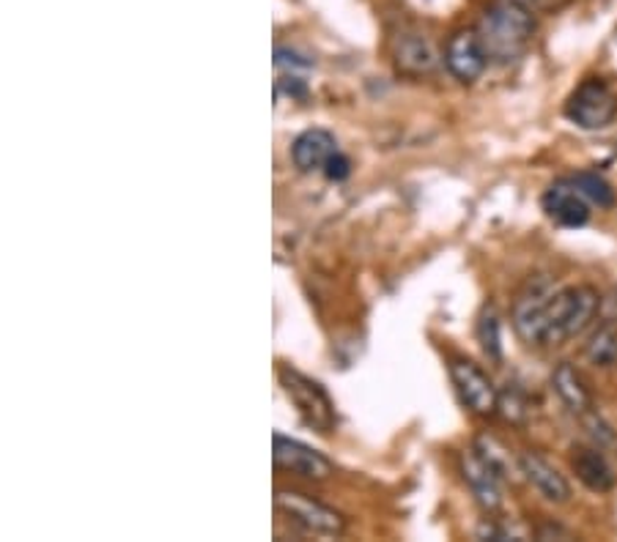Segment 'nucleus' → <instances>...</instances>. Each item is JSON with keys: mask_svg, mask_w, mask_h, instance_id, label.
I'll return each instance as SVG.
<instances>
[{"mask_svg": "<svg viewBox=\"0 0 617 542\" xmlns=\"http://www.w3.org/2000/svg\"><path fill=\"white\" fill-rule=\"evenodd\" d=\"M475 31H478L491 60L511 64L527 53L535 31H538V22H535L533 11L524 9L516 0H494L483 9Z\"/></svg>", "mask_w": 617, "mask_h": 542, "instance_id": "f257e3e1", "label": "nucleus"}, {"mask_svg": "<svg viewBox=\"0 0 617 542\" xmlns=\"http://www.w3.org/2000/svg\"><path fill=\"white\" fill-rule=\"evenodd\" d=\"M601 312V293L593 285H571V288H557L546 307L544 343L540 345H562L568 339L579 337Z\"/></svg>", "mask_w": 617, "mask_h": 542, "instance_id": "f03ea898", "label": "nucleus"}, {"mask_svg": "<svg viewBox=\"0 0 617 542\" xmlns=\"http://www.w3.org/2000/svg\"><path fill=\"white\" fill-rule=\"evenodd\" d=\"M281 376V387L286 392V397L292 400L294 408L299 411L302 422L308 427L319 433H332L338 425V416H335V405H332L330 394L324 392L319 381L308 378L305 372L294 370V367L283 365L277 370Z\"/></svg>", "mask_w": 617, "mask_h": 542, "instance_id": "7ed1b4c3", "label": "nucleus"}, {"mask_svg": "<svg viewBox=\"0 0 617 542\" xmlns=\"http://www.w3.org/2000/svg\"><path fill=\"white\" fill-rule=\"evenodd\" d=\"M275 509L281 518H286L288 523L297 526L305 534L341 537L346 531V520H343L341 512L299 491H283L281 487L275 493Z\"/></svg>", "mask_w": 617, "mask_h": 542, "instance_id": "20e7f679", "label": "nucleus"}, {"mask_svg": "<svg viewBox=\"0 0 617 542\" xmlns=\"http://www.w3.org/2000/svg\"><path fill=\"white\" fill-rule=\"evenodd\" d=\"M557 293V285L551 282V277L538 274L529 277L522 285V290L516 293L511 307V321L516 328L518 339L527 345L544 343V323H546V307H549L551 296Z\"/></svg>", "mask_w": 617, "mask_h": 542, "instance_id": "39448f33", "label": "nucleus"}, {"mask_svg": "<svg viewBox=\"0 0 617 542\" xmlns=\"http://www.w3.org/2000/svg\"><path fill=\"white\" fill-rule=\"evenodd\" d=\"M565 115L579 129H604L617 115V93L612 91L609 82L601 80V77H587V80L579 82L576 91L568 96Z\"/></svg>", "mask_w": 617, "mask_h": 542, "instance_id": "423d86ee", "label": "nucleus"}, {"mask_svg": "<svg viewBox=\"0 0 617 542\" xmlns=\"http://www.w3.org/2000/svg\"><path fill=\"white\" fill-rule=\"evenodd\" d=\"M450 378L461 403L472 414L491 416L500 411V389L494 387L483 367L469 359H450Z\"/></svg>", "mask_w": 617, "mask_h": 542, "instance_id": "0eeeda50", "label": "nucleus"}, {"mask_svg": "<svg viewBox=\"0 0 617 542\" xmlns=\"http://www.w3.org/2000/svg\"><path fill=\"white\" fill-rule=\"evenodd\" d=\"M272 460H275V469L299 476V480L324 482L335 474V469H332V463L324 454L316 452L308 443L283 436V433L272 436Z\"/></svg>", "mask_w": 617, "mask_h": 542, "instance_id": "6e6552de", "label": "nucleus"}, {"mask_svg": "<svg viewBox=\"0 0 617 542\" xmlns=\"http://www.w3.org/2000/svg\"><path fill=\"white\" fill-rule=\"evenodd\" d=\"M489 53H485L483 42H480L478 31H456L447 38L445 47V66L458 82H475L489 66Z\"/></svg>", "mask_w": 617, "mask_h": 542, "instance_id": "1a4fd4ad", "label": "nucleus"}, {"mask_svg": "<svg viewBox=\"0 0 617 542\" xmlns=\"http://www.w3.org/2000/svg\"><path fill=\"white\" fill-rule=\"evenodd\" d=\"M540 206H544L546 217H549L551 222L562 224V228H582L590 219V200L576 189V184H573L571 178L555 181V184L544 192Z\"/></svg>", "mask_w": 617, "mask_h": 542, "instance_id": "9d476101", "label": "nucleus"}, {"mask_svg": "<svg viewBox=\"0 0 617 542\" xmlns=\"http://www.w3.org/2000/svg\"><path fill=\"white\" fill-rule=\"evenodd\" d=\"M458 465H461V476L467 482V487L472 491L475 501L485 509V512H500L502 507V485L500 476L485 465V460L480 458L478 449H464L458 454Z\"/></svg>", "mask_w": 617, "mask_h": 542, "instance_id": "9b49d317", "label": "nucleus"}, {"mask_svg": "<svg viewBox=\"0 0 617 542\" xmlns=\"http://www.w3.org/2000/svg\"><path fill=\"white\" fill-rule=\"evenodd\" d=\"M518 465H522V476L551 504H565L571 498V485H568L565 476L544 458V454L527 452L518 454Z\"/></svg>", "mask_w": 617, "mask_h": 542, "instance_id": "f8f14e48", "label": "nucleus"}, {"mask_svg": "<svg viewBox=\"0 0 617 542\" xmlns=\"http://www.w3.org/2000/svg\"><path fill=\"white\" fill-rule=\"evenodd\" d=\"M392 58H396V69L409 77L431 74L439 64V53H436L434 42L423 33H403L392 44Z\"/></svg>", "mask_w": 617, "mask_h": 542, "instance_id": "ddd939ff", "label": "nucleus"}, {"mask_svg": "<svg viewBox=\"0 0 617 542\" xmlns=\"http://www.w3.org/2000/svg\"><path fill=\"white\" fill-rule=\"evenodd\" d=\"M551 389H555V394L560 397V403L565 405L573 416H579V419L587 416L590 411H595L593 392H590L582 372H579L571 361H560V365L551 370Z\"/></svg>", "mask_w": 617, "mask_h": 542, "instance_id": "4468645a", "label": "nucleus"}, {"mask_svg": "<svg viewBox=\"0 0 617 542\" xmlns=\"http://www.w3.org/2000/svg\"><path fill=\"white\" fill-rule=\"evenodd\" d=\"M335 151H338V142L330 131L308 129L294 140L292 159L302 173H316V170H324V164L330 162V157Z\"/></svg>", "mask_w": 617, "mask_h": 542, "instance_id": "2eb2a0df", "label": "nucleus"}, {"mask_svg": "<svg viewBox=\"0 0 617 542\" xmlns=\"http://www.w3.org/2000/svg\"><path fill=\"white\" fill-rule=\"evenodd\" d=\"M571 469L576 480L593 493H606L615 487V471L606 463L604 454L593 447H573Z\"/></svg>", "mask_w": 617, "mask_h": 542, "instance_id": "dca6fc26", "label": "nucleus"}, {"mask_svg": "<svg viewBox=\"0 0 617 542\" xmlns=\"http://www.w3.org/2000/svg\"><path fill=\"white\" fill-rule=\"evenodd\" d=\"M310 60L305 55H299L297 49L283 47L277 44L275 47V71H277V93L286 91L288 96H305L308 93V71H310Z\"/></svg>", "mask_w": 617, "mask_h": 542, "instance_id": "f3484780", "label": "nucleus"}, {"mask_svg": "<svg viewBox=\"0 0 617 542\" xmlns=\"http://www.w3.org/2000/svg\"><path fill=\"white\" fill-rule=\"evenodd\" d=\"M584 359L593 367H601V370H609L617 365V321L601 318L595 332L584 343Z\"/></svg>", "mask_w": 617, "mask_h": 542, "instance_id": "a211bd4d", "label": "nucleus"}, {"mask_svg": "<svg viewBox=\"0 0 617 542\" xmlns=\"http://www.w3.org/2000/svg\"><path fill=\"white\" fill-rule=\"evenodd\" d=\"M475 449H478L480 458L485 460V465H489L491 471H494L500 480H516V474H522V465H518V458L513 460L511 452H507L505 447H502L496 438L491 436H480L478 441H475Z\"/></svg>", "mask_w": 617, "mask_h": 542, "instance_id": "6ab92c4d", "label": "nucleus"}, {"mask_svg": "<svg viewBox=\"0 0 617 542\" xmlns=\"http://www.w3.org/2000/svg\"><path fill=\"white\" fill-rule=\"evenodd\" d=\"M571 181L576 184V189L582 192L584 197L590 200V206H598V208H612L615 206V189L606 178H601L598 173H576L571 175Z\"/></svg>", "mask_w": 617, "mask_h": 542, "instance_id": "aec40b11", "label": "nucleus"}, {"mask_svg": "<svg viewBox=\"0 0 617 542\" xmlns=\"http://www.w3.org/2000/svg\"><path fill=\"white\" fill-rule=\"evenodd\" d=\"M478 339L480 348L489 359L500 361L502 359V332H500V315H496L494 307H483L478 318Z\"/></svg>", "mask_w": 617, "mask_h": 542, "instance_id": "412c9836", "label": "nucleus"}, {"mask_svg": "<svg viewBox=\"0 0 617 542\" xmlns=\"http://www.w3.org/2000/svg\"><path fill=\"white\" fill-rule=\"evenodd\" d=\"M500 414L505 416L511 425H522V422L527 419L529 405L516 387H507L505 392H500Z\"/></svg>", "mask_w": 617, "mask_h": 542, "instance_id": "4be33fe9", "label": "nucleus"}, {"mask_svg": "<svg viewBox=\"0 0 617 542\" xmlns=\"http://www.w3.org/2000/svg\"><path fill=\"white\" fill-rule=\"evenodd\" d=\"M324 175L330 181H346L349 175H352V162H349L341 151H335L330 157V162L324 164Z\"/></svg>", "mask_w": 617, "mask_h": 542, "instance_id": "5701e85b", "label": "nucleus"}, {"mask_svg": "<svg viewBox=\"0 0 617 542\" xmlns=\"http://www.w3.org/2000/svg\"><path fill=\"white\" fill-rule=\"evenodd\" d=\"M516 3H522L524 9H529L533 14H551V11L565 5V0H516Z\"/></svg>", "mask_w": 617, "mask_h": 542, "instance_id": "b1692460", "label": "nucleus"}, {"mask_svg": "<svg viewBox=\"0 0 617 542\" xmlns=\"http://www.w3.org/2000/svg\"><path fill=\"white\" fill-rule=\"evenodd\" d=\"M549 537H568V531L560 529V526H546V529L538 531V540H549Z\"/></svg>", "mask_w": 617, "mask_h": 542, "instance_id": "393cba45", "label": "nucleus"}]
</instances>
